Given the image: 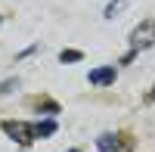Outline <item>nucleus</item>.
Masks as SVG:
<instances>
[{
    "mask_svg": "<svg viewBox=\"0 0 155 152\" xmlns=\"http://www.w3.org/2000/svg\"><path fill=\"white\" fill-rule=\"evenodd\" d=\"M124 3H127V0H115L112 6H106V19H112L115 12H121V9H124Z\"/></svg>",
    "mask_w": 155,
    "mask_h": 152,
    "instance_id": "nucleus-8",
    "label": "nucleus"
},
{
    "mask_svg": "<svg viewBox=\"0 0 155 152\" xmlns=\"http://www.w3.org/2000/svg\"><path fill=\"white\" fill-rule=\"evenodd\" d=\"M56 131H59L56 118H37V121L31 124V137H34V140H50Z\"/></svg>",
    "mask_w": 155,
    "mask_h": 152,
    "instance_id": "nucleus-5",
    "label": "nucleus"
},
{
    "mask_svg": "<svg viewBox=\"0 0 155 152\" xmlns=\"http://www.w3.org/2000/svg\"><path fill=\"white\" fill-rule=\"evenodd\" d=\"M3 134L9 137V140H16L19 146H28L34 137H31V124H25V121H3Z\"/></svg>",
    "mask_w": 155,
    "mask_h": 152,
    "instance_id": "nucleus-3",
    "label": "nucleus"
},
{
    "mask_svg": "<svg viewBox=\"0 0 155 152\" xmlns=\"http://www.w3.org/2000/svg\"><path fill=\"white\" fill-rule=\"evenodd\" d=\"M84 59V53H81V50H74V47H68V50H62V53H59V62H62V65H74V62H81Z\"/></svg>",
    "mask_w": 155,
    "mask_h": 152,
    "instance_id": "nucleus-6",
    "label": "nucleus"
},
{
    "mask_svg": "<svg viewBox=\"0 0 155 152\" xmlns=\"http://www.w3.org/2000/svg\"><path fill=\"white\" fill-rule=\"evenodd\" d=\"M34 50H37V47H28V50H22V53H16V59H25V56H31Z\"/></svg>",
    "mask_w": 155,
    "mask_h": 152,
    "instance_id": "nucleus-10",
    "label": "nucleus"
},
{
    "mask_svg": "<svg viewBox=\"0 0 155 152\" xmlns=\"http://www.w3.org/2000/svg\"><path fill=\"white\" fill-rule=\"evenodd\" d=\"M152 44H155V22L146 19V22H140L137 28H134V34H130V50L140 53V50H146V47H152Z\"/></svg>",
    "mask_w": 155,
    "mask_h": 152,
    "instance_id": "nucleus-1",
    "label": "nucleus"
},
{
    "mask_svg": "<svg viewBox=\"0 0 155 152\" xmlns=\"http://www.w3.org/2000/svg\"><path fill=\"white\" fill-rule=\"evenodd\" d=\"M16 87H19V81H16V78L3 81V84H0V96H3V93H9V90H16Z\"/></svg>",
    "mask_w": 155,
    "mask_h": 152,
    "instance_id": "nucleus-9",
    "label": "nucleus"
},
{
    "mask_svg": "<svg viewBox=\"0 0 155 152\" xmlns=\"http://www.w3.org/2000/svg\"><path fill=\"white\" fill-rule=\"evenodd\" d=\"M0 22H3V19H0Z\"/></svg>",
    "mask_w": 155,
    "mask_h": 152,
    "instance_id": "nucleus-12",
    "label": "nucleus"
},
{
    "mask_svg": "<svg viewBox=\"0 0 155 152\" xmlns=\"http://www.w3.org/2000/svg\"><path fill=\"white\" fill-rule=\"evenodd\" d=\"M37 115H56L59 112V103H53V99H44V103H37Z\"/></svg>",
    "mask_w": 155,
    "mask_h": 152,
    "instance_id": "nucleus-7",
    "label": "nucleus"
},
{
    "mask_svg": "<svg viewBox=\"0 0 155 152\" xmlns=\"http://www.w3.org/2000/svg\"><path fill=\"white\" fill-rule=\"evenodd\" d=\"M68 152H81V149H68Z\"/></svg>",
    "mask_w": 155,
    "mask_h": 152,
    "instance_id": "nucleus-11",
    "label": "nucleus"
},
{
    "mask_svg": "<svg viewBox=\"0 0 155 152\" xmlns=\"http://www.w3.org/2000/svg\"><path fill=\"white\" fill-rule=\"evenodd\" d=\"M127 149H130V140L115 131H106L96 137V152H127Z\"/></svg>",
    "mask_w": 155,
    "mask_h": 152,
    "instance_id": "nucleus-2",
    "label": "nucleus"
},
{
    "mask_svg": "<svg viewBox=\"0 0 155 152\" xmlns=\"http://www.w3.org/2000/svg\"><path fill=\"white\" fill-rule=\"evenodd\" d=\"M115 78H118V68H115V65H99V68H90V74H87L90 87H109V84H115Z\"/></svg>",
    "mask_w": 155,
    "mask_h": 152,
    "instance_id": "nucleus-4",
    "label": "nucleus"
}]
</instances>
